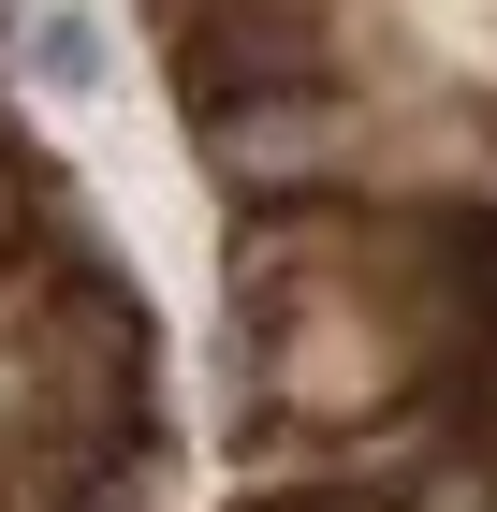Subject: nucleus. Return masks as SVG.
<instances>
[{
	"label": "nucleus",
	"mask_w": 497,
	"mask_h": 512,
	"mask_svg": "<svg viewBox=\"0 0 497 512\" xmlns=\"http://www.w3.org/2000/svg\"><path fill=\"white\" fill-rule=\"evenodd\" d=\"M161 44V88L176 118H220L249 88H307V74H351V0H132Z\"/></svg>",
	"instance_id": "f257e3e1"
},
{
	"label": "nucleus",
	"mask_w": 497,
	"mask_h": 512,
	"mask_svg": "<svg viewBox=\"0 0 497 512\" xmlns=\"http://www.w3.org/2000/svg\"><path fill=\"white\" fill-rule=\"evenodd\" d=\"M366 88L351 74H307V88H249L220 118H191V161L220 176V205H278V191H351L366 161Z\"/></svg>",
	"instance_id": "f03ea898"
},
{
	"label": "nucleus",
	"mask_w": 497,
	"mask_h": 512,
	"mask_svg": "<svg viewBox=\"0 0 497 512\" xmlns=\"http://www.w3.org/2000/svg\"><path fill=\"white\" fill-rule=\"evenodd\" d=\"M0 74H30L44 103H88V88L117 74V59H103V15H88V0H44V15H30V44H15Z\"/></svg>",
	"instance_id": "7ed1b4c3"
},
{
	"label": "nucleus",
	"mask_w": 497,
	"mask_h": 512,
	"mask_svg": "<svg viewBox=\"0 0 497 512\" xmlns=\"http://www.w3.org/2000/svg\"><path fill=\"white\" fill-rule=\"evenodd\" d=\"M234 512H424V498H395V483H249Z\"/></svg>",
	"instance_id": "20e7f679"
},
{
	"label": "nucleus",
	"mask_w": 497,
	"mask_h": 512,
	"mask_svg": "<svg viewBox=\"0 0 497 512\" xmlns=\"http://www.w3.org/2000/svg\"><path fill=\"white\" fill-rule=\"evenodd\" d=\"M15 191H30V132L0 118V235H15Z\"/></svg>",
	"instance_id": "39448f33"
},
{
	"label": "nucleus",
	"mask_w": 497,
	"mask_h": 512,
	"mask_svg": "<svg viewBox=\"0 0 497 512\" xmlns=\"http://www.w3.org/2000/svg\"><path fill=\"white\" fill-rule=\"evenodd\" d=\"M0 59H15V15H0Z\"/></svg>",
	"instance_id": "423d86ee"
}]
</instances>
